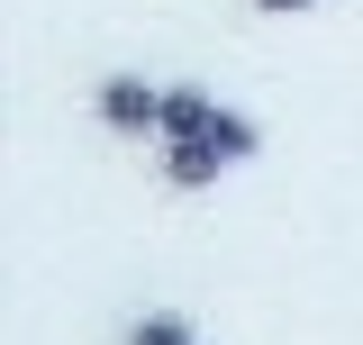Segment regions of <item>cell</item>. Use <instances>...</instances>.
I'll list each match as a JSON object with an SVG mask.
<instances>
[{
	"label": "cell",
	"instance_id": "3957f363",
	"mask_svg": "<svg viewBox=\"0 0 363 345\" xmlns=\"http://www.w3.org/2000/svg\"><path fill=\"white\" fill-rule=\"evenodd\" d=\"M209 119H218V100L200 82H164V136H209Z\"/></svg>",
	"mask_w": 363,
	"mask_h": 345
},
{
	"label": "cell",
	"instance_id": "7a4b0ae2",
	"mask_svg": "<svg viewBox=\"0 0 363 345\" xmlns=\"http://www.w3.org/2000/svg\"><path fill=\"white\" fill-rule=\"evenodd\" d=\"M155 146H164V182H173V191H218L227 172H236L209 136H155Z\"/></svg>",
	"mask_w": 363,
	"mask_h": 345
},
{
	"label": "cell",
	"instance_id": "5b68a950",
	"mask_svg": "<svg viewBox=\"0 0 363 345\" xmlns=\"http://www.w3.org/2000/svg\"><path fill=\"white\" fill-rule=\"evenodd\" d=\"M255 9H272V18H300V9H318V0H255Z\"/></svg>",
	"mask_w": 363,
	"mask_h": 345
},
{
	"label": "cell",
	"instance_id": "277c9868",
	"mask_svg": "<svg viewBox=\"0 0 363 345\" xmlns=\"http://www.w3.org/2000/svg\"><path fill=\"white\" fill-rule=\"evenodd\" d=\"M128 345H200V327L182 309H145V318H128Z\"/></svg>",
	"mask_w": 363,
	"mask_h": 345
},
{
	"label": "cell",
	"instance_id": "6da1fadb",
	"mask_svg": "<svg viewBox=\"0 0 363 345\" xmlns=\"http://www.w3.org/2000/svg\"><path fill=\"white\" fill-rule=\"evenodd\" d=\"M91 119L109 136H164V82H145V73H100Z\"/></svg>",
	"mask_w": 363,
	"mask_h": 345
}]
</instances>
